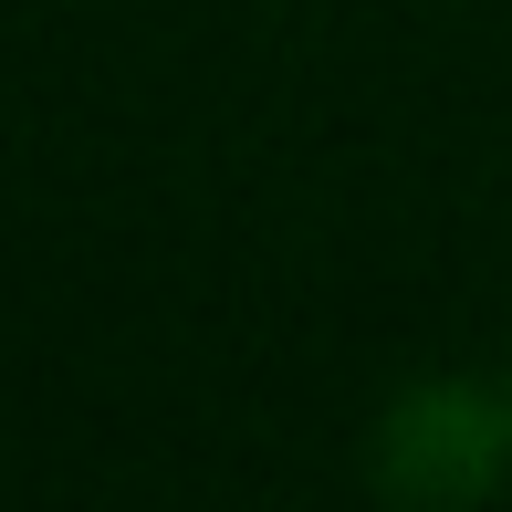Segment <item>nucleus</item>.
Segmentation results:
<instances>
[{
  "label": "nucleus",
  "instance_id": "f257e3e1",
  "mask_svg": "<svg viewBox=\"0 0 512 512\" xmlns=\"http://www.w3.org/2000/svg\"><path fill=\"white\" fill-rule=\"evenodd\" d=\"M502 471H512V408H492L460 377L408 387V398L377 418V492L387 502L460 512V502L502 492Z\"/></svg>",
  "mask_w": 512,
  "mask_h": 512
}]
</instances>
